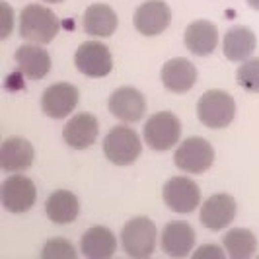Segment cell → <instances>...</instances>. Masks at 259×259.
<instances>
[{
	"label": "cell",
	"instance_id": "cell-1",
	"mask_svg": "<svg viewBox=\"0 0 259 259\" xmlns=\"http://www.w3.org/2000/svg\"><path fill=\"white\" fill-rule=\"evenodd\" d=\"M59 18L41 4H27L20 14V35L29 43H51L59 33Z\"/></svg>",
	"mask_w": 259,
	"mask_h": 259
},
{
	"label": "cell",
	"instance_id": "cell-2",
	"mask_svg": "<svg viewBox=\"0 0 259 259\" xmlns=\"http://www.w3.org/2000/svg\"><path fill=\"white\" fill-rule=\"evenodd\" d=\"M236 102L222 90L205 92L197 102V117L208 129H224L234 121Z\"/></svg>",
	"mask_w": 259,
	"mask_h": 259
},
{
	"label": "cell",
	"instance_id": "cell-3",
	"mask_svg": "<svg viewBox=\"0 0 259 259\" xmlns=\"http://www.w3.org/2000/svg\"><path fill=\"white\" fill-rule=\"evenodd\" d=\"M156 226L146 217L131 219L121 230V246L123 251L135 259L150 257L156 249Z\"/></svg>",
	"mask_w": 259,
	"mask_h": 259
},
{
	"label": "cell",
	"instance_id": "cell-4",
	"mask_svg": "<svg viewBox=\"0 0 259 259\" xmlns=\"http://www.w3.org/2000/svg\"><path fill=\"white\" fill-rule=\"evenodd\" d=\"M141 139L131 127L117 125L105 135L104 154L115 166H131L141 156Z\"/></svg>",
	"mask_w": 259,
	"mask_h": 259
},
{
	"label": "cell",
	"instance_id": "cell-5",
	"mask_svg": "<svg viewBox=\"0 0 259 259\" xmlns=\"http://www.w3.org/2000/svg\"><path fill=\"white\" fill-rule=\"evenodd\" d=\"M144 141L146 144L156 150V152H166L171 146H176L180 137H182V123L180 119L169 113V111H160L148 117L144 123Z\"/></svg>",
	"mask_w": 259,
	"mask_h": 259
},
{
	"label": "cell",
	"instance_id": "cell-6",
	"mask_svg": "<svg viewBox=\"0 0 259 259\" xmlns=\"http://www.w3.org/2000/svg\"><path fill=\"white\" fill-rule=\"evenodd\" d=\"M176 166L183 174H203L214 162V148L201 137H191L180 144L174 156Z\"/></svg>",
	"mask_w": 259,
	"mask_h": 259
},
{
	"label": "cell",
	"instance_id": "cell-7",
	"mask_svg": "<svg viewBox=\"0 0 259 259\" xmlns=\"http://www.w3.org/2000/svg\"><path fill=\"white\" fill-rule=\"evenodd\" d=\"M162 197L169 210L178 214H189L201 203V189L193 180L185 176H178L166 182L162 189Z\"/></svg>",
	"mask_w": 259,
	"mask_h": 259
},
{
	"label": "cell",
	"instance_id": "cell-8",
	"mask_svg": "<svg viewBox=\"0 0 259 259\" xmlns=\"http://www.w3.org/2000/svg\"><path fill=\"white\" fill-rule=\"evenodd\" d=\"M0 199L6 210H10L14 214H22L27 212L29 208L35 205L37 201V189L35 183L26 176H18L14 174L10 178H6L0 189Z\"/></svg>",
	"mask_w": 259,
	"mask_h": 259
},
{
	"label": "cell",
	"instance_id": "cell-9",
	"mask_svg": "<svg viewBox=\"0 0 259 259\" xmlns=\"http://www.w3.org/2000/svg\"><path fill=\"white\" fill-rule=\"evenodd\" d=\"M74 65L78 72L88 78H104L113 68V57L100 41H86L74 53Z\"/></svg>",
	"mask_w": 259,
	"mask_h": 259
},
{
	"label": "cell",
	"instance_id": "cell-10",
	"mask_svg": "<svg viewBox=\"0 0 259 259\" xmlns=\"http://www.w3.org/2000/svg\"><path fill=\"white\" fill-rule=\"evenodd\" d=\"M169 20H171V10L162 0L144 2L135 10V16H133L135 29L146 37H154V35H160L162 31H166Z\"/></svg>",
	"mask_w": 259,
	"mask_h": 259
},
{
	"label": "cell",
	"instance_id": "cell-11",
	"mask_svg": "<svg viewBox=\"0 0 259 259\" xmlns=\"http://www.w3.org/2000/svg\"><path fill=\"white\" fill-rule=\"evenodd\" d=\"M234 219H236V201L228 193H217L208 197L199 212L201 224L210 232H221L228 228Z\"/></svg>",
	"mask_w": 259,
	"mask_h": 259
},
{
	"label": "cell",
	"instance_id": "cell-12",
	"mask_svg": "<svg viewBox=\"0 0 259 259\" xmlns=\"http://www.w3.org/2000/svg\"><path fill=\"white\" fill-rule=\"evenodd\" d=\"M78 105V88L70 82H57L41 96V109L51 119H65Z\"/></svg>",
	"mask_w": 259,
	"mask_h": 259
},
{
	"label": "cell",
	"instance_id": "cell-13",
	"mask_svg": "<svg viewBox=\"0 0 259 259\" xmlns=\"http://www.w3.org/2000/svg\"><path fill=\"white\" fill-rule=\"evenodd\" d=\"M109 111L125 123H137L146 113V100L137 88L123 86L109 96Z\"/></svg>",
	"mask_w": 259,
	"mask_h": 259
},
{
	"label": "cell",
	"instance_id": "cell-14",
	"mask_svg": "<svg viewBox=\"0 0 259 259\" xmlns=\"http://www.w3.org/2000/svg\"><path fill=\"white\" fill-rule=\"evenodd\" d=\"M98 133H100V123L96 117L92 113H78L72 119H68L63 131V139L70 148L84 150L96 143Z\"/></svg>",
	"mask_w": 259,
	"mask_h": 259
},
{
	"label": "cell",
	"instance_id": "cell-15",
	"mask_svg": "<svg viewBox=\"0 0 259 259\" xmlns=\"http://www.w3.org/2000/svg\"><path fill=\"white\" fill-rule=\"evenodd\" d=\"M33 158H35L33 146L22 137H12L0 146V166L4 171L10 174L26 171L27 168H31Z\"/></svg>",
	"mask_w": 259,
	"mask_h": 259
},
{
	"label": "cell",
	"instance_id": "cell-16",
	"mask_svg": "<svg viewBox=\"0 0 259 259\" xmlns=\"http://www.w3.org/2000/svg\"><path fill=\"white\" fill-rule=\"evenodd\" d=\"M16 63L20 72L29 80H41L51 70V57L39 43H26L18 47Z\"/></svg>",
	"mask_w": 259,
	"mask_h": 259
},
{
	"label": "cell",
	"instance_id": "cell-17",
	"mask_svg": "<svg viewBox=\"0 0 259 259\" xmlns=\"http://www.w3.org/2000/svg\"><path fill=\"white\" fill-rule=\"evenodd\" d=\"M195 246L193 228L183 221L168 222L162 232V249L171 257H187Z\"/></svg>",
	"mask_w": 259,
	"mask_h": 259
},
{
	"label": "cell",
	"instance_id": "cell-18",
	"mask_svg": "<svg viewBox=\"0 0 259 259\" xmlns=\"http://www.w3.org/2000/svg\"><path fill=\"white\" fill-rule=\"evenodd\" d=\"M183 43L197 57H208L219 45V29L208 20H197L187 26Z\"/></svg>",
	"mask_w": 259,
	"mask_h": 259
},
{
	"label": "cell",
	"instance_id": "cell-19",
	"mask_svg": "<svg viewBox=\"0 0 259 259\" xmlns=\"http://www.w3.org/2000/svg\"><path fill=\"white\" fill-rule=\"evenodd\" d=\"M197 82V68L187 59H171L162 66V84L174 94H185Z\"/></svg>",
	"mask_w": 259,
	"mask_h": 259
},
{
	"label": "cell",
	"instance_id": "cell-20",
	"mask_svg": "<svg viewBox=\"0 0 259 259\" xmlns=\"http://www.w3.org/2000/svg\"><path fill=\"white\" fill-rule=\"evenodd\" d=\"M117 238L105 226H92L80 240V251L88 259H107L115 253Z\"/></svg>",
	"mask_w": 259,
	"mask_h": 259
},
{
	"label": "cell",
	"instance_id": "cell-21",
	"mask_svg": "<svg viewBox=\"0 0 259 259\" xmlns=\"http://www.w3.org/2000/svg\"><path fill=\"white\" fill-rule=\"evenodd\" d=\"M224 57L232 63H244L247 61L255 47H257V39H255V33L249 29V27L244 26H236L230 27L224 35Z\"/></svg>",
	"mask_w": 259,
	"mask_h": 259
},
{
	"label": "cell",
	"instance_id": "cell-22",
	"mask_svg": "<svg viewBox=\"0 0 259 259\" xmlns=\"http://www.w3.org/2000/svg\"><path fill=\"white\" fill-rule=\"evenodd\" d=\"M45 212H47V219L55 224H70L76 221L78 212H80L78 197L72 191L59 189L47 199Z\"/></svg>",
	"mask_w": 259,
	"mask_h": 259
},
{
	"label": "cell",
	"instance_id": "cell-23",
	"mask_svg": "<svg viewBox=\"0 0 259 259\" xmlns=\"http://www.w3.org/2000/svg\"><path fill=\"white\" fill-rule=\"evenodd\" d=\"M84 31L92 37H109L117 29V14L107 4H92L84 12Z\"/></svg>",
	"mask_w": 259,
	"mask_h": 259
},
{
	"label": "cell",
	"instance_id": "cell-24",
	"mask_svg": "<svg viewBox=\"0 0 259 259\" xmlns=\"http://www.w3.org/2000/svg\"><path fill=\"white\" fill-rule=\"evenodd\" d=\"M222 246H224L226 253L232 259H247L255 253L257 240L246 228H232V230H228L224 234Z\"/></svg>",
	"mask_w": 259,
	"mask_h": 259
},
{
	"label": "cell",
	"instance_id": "cell-25",
	"mask_svg": "<svg viewBox=\"0 0 259 259\" xmlns=\"http://www.w3.org/2000/svg\"><path fill=\"white\" fill-rule=\"evenodd\" d=\"M238 84L247 92L259 94V59H247L236 72Z\"/></svg>",
	"mask_w": 259,
	"mask_h": 259
},
{
	"label": "cell",
	"instance_id": "cell-26",
	"mask_svg": "<svg viewBox=\"0 0 259 259\" xmlns=\"http://www.w3.org/2000/svg\"><path fill=\"white\" fill-rule=\"evenodd\" d=\"M41 257L43 259H74L76 257V249L72 244L65 238H51L45 242V246L41 249Z\"/></svg>",
	"mask_w": 259,
	"mask_h": 259
},
{
	"label": "cell",
	"instance_id": "cell-27",
	"mask_svg": "<svg viewBox=\"0 0 259 259\" xmlns=\"http://www.w3.org/2000/svg\"><path fill=\"white\" fill-rule=\"evenodd\" d=\"M14 29V12L8 2H0V39H6Z\"/></svg>",
	"mask_w": 259,
	"mask_h": 259
},
{
	"label": "cell",
	"instance_id": "cell-28",
	"mask_svg": "<svg viewBox=\"0 0 259 259\" xmlns=\"http://www.w3.org/2000/svg\"><path fill=\"white\" fill-rule=\"evenodd\" d=\"M226 255V249L222 247L214 246V244H208V246L199 247L197 251H193V257L195 259H201V257H217V259H224Z\"/></svg>",
	"mask_w": 259,
	"mask_h": 259
},
{
	"label": "cell",
	"instance_id": "cell-29",
	"mask_svg": "<svg viewBox=\"0 0 259 259\" xmlns=\"http://www.w3.org/2000/svg\"><path fill=\"white\" fill-rule=\"evenodd\" d=\"M246 2L253 8V10H259V0H246Z\"/></svg>",
	"mask_w": 259,
	"mask_h": 259
},
{
	"label": "cell",
	"instance_id": "cell-30",
	"mask_svg": "<svg viewBox=\"0 0 259 259\" xmlns=\"http://www.w3.org/2000/svg\"><path fill=\"white\" fill-rule=\"evenodd\" d=\"M43 2H47V4H59V2H65V0H43Z\"/></svg>",
	"mask_w": 259,
	"mask_h": 259
}]
</instances>
